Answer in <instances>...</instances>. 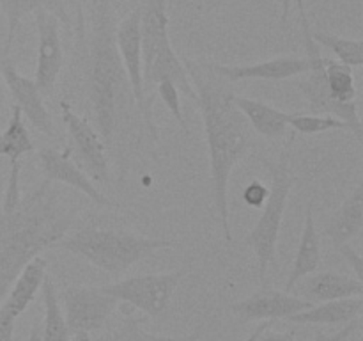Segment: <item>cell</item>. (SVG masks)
<instances>
[{
	"instance_id": "cell-14",
	"label": "cell",
	"mask_w": 363,
	"mask_h": 341,
	"mask_svg": "<svg viewBox=\"0 0 363 341\" xmlns=\"http://www.w3.org/2000/svg\"><path fill=\"white\" fill-rule=\"evenodd\" d=\"M69 155V149H66V151H60V149L55 148L39 149L38 160L39 167H41L43 174H45V180H48L50 183H60L69 188H74V190L84 194L87 199H91L94 205L103 206V208H116L117 202L106 197L99 190L98 185L89 178V174L71 160Z\"/></svg>"
},
{
	"instance_id": "cell-31",
	"label": "cell",
	"mask_w": 363,
	"mask_h": 341,
	"mask_svg": "<svg viewBox=\"0 0 363 341\" xmlns=\"http://www.w3.org/2000/svg\"><path fill=\"white\" fill-rule=\"evenodd\" d=\"M269 194V187H266L262 181L252 180L243 190V201L250 208H262Z\"/></svg>"
},
{
	"instance_id": "cell-38",
	"label": "cell",
	"mask_w": 363,
	"mask_h": 341,
	"mask_svg": "<svg viewBox=\"0 0 363 341\" xmlns=\"http://www.w3.org/2000/svg\"><path fill=\"white\" fill-rule=\"evenodd\" d=\"M7 110V89L6 84H4V78L0 75V116Z\"/></svg>"
},
{
	"instance_id": "cell-21",
	"label": "cell",
	"mask_w": 363,
	"mask_h": 341,
	"mask_svg": "<svg viewBox=\"0 0 363 341\" xmlns=\"http://www.w3.org/2000/svg\"><path fill=\"white\" fill-rule=\"evenodd\" d=\"M363 229V183H358L354 190L344 199L340 208L326 224V237L335 247L350 244Z\"/></svg>"
},
{
	"instance_id": "cell-25",
	"label": "cell",
	"mask_w": 363,
	"mask_h": 341,
	"mask_svg": "<svg viewBox=\"0 0 363 341\" xmlns=\"http://www.w3.org/2000/svg\"><path fill=\"white\" fill-rule=\"evenodd\" d=\"M43 302H45V318H43V341H69L71 334L67 330L66 318L60 309L59 295L53 286L52 277L46 274L41 284Z\"/></svg>"
},
{
	"instance_id": "cell-32",
	"label": "cell",
	"mask_w": 363,
	"mask_h": 341,
	"mask_svg": "<svg viewBox=\"0 0 363 341\" xmlns=\"http://www.w3.org/2000/svg\"><path fill=\"white\" fill-rule=\"evenodd\" d=\"M362 327V318L358 316V318L351 320L350 323H346V325L342 327V329L337 330L335 334H325V332H315L314 340L312 341H347L351 336H353L354 332H357L358 329Z\"/></svg>"
},
{
	"instance_id": "cell-10",
	"label": "cell",
	"mask_w": 363,
	"mask_h": 341,
	"mask_svg": "<svg viewBox=\"0 0 363 341\" xmlns=\"http://www.w3.org/2000/svg\"><path fill=\"white\" fill-rule=\"evenodd\" d=\"M60 298L66 308L64 318L69 334H91L92 330L103 329L117 308L116 298L101 291V288L67 286Z\"/></svg>"
},
{
	"instance_id": "cell-34",
	"label": "cell",
	"mask_w": 363,
	"mask_h": 341,
	"mask_svg": "<svg viewBox=\"0 0 363 341\" xmlns=\"http://www.w3.org/2000/svg\"><path fill=\"white\" fill-rule=\"evenodd\" d=\"M14 323H16V320L11 318V316L0 308V341H13Z\"/></svg>"
},
{
	"instance_id": "cell-33",
	"label": "cell",
	"mask_w": 363,
	"mask_h": 341,
	"mask_svg": "<svg viewBox=\"0 0 363 341\" xmlns=\"http://www.w3.org/2000/svg\"><path fill=\"white\" fill-rule=\"evenodd\" d=\"M337 251L342 254V258L346 259L347 263H350L351 269L354 270V276H357V279L363 281V256L360 251H357V249L353 247L351 244H342L337 247Z\"/></svg>"
},
{
	"instance_id": "cell-12",
	"label": "cell",
	"mask_w": 363,
	"mask_h": 341,
	"mask_svg": "<svg viewBox=\"0 0 363 341\" xmlns=\"http://www.w3.org/2000/svg\"><path fill=\"white\" fill-rule=\"evenodd\" d=\"M34 16L38 28V60L32 80L35 82L43 96H50L64 67L60 21L55 14L45 9L35 11Z\"/></svg>"
},
{
	"instance_id": "cell-37",
	"label": "cell",
	"mask_w": 363,
	"mask_h": 341,
	"mask_svg": "<svg viewBox=\"0 0 363 341\" xmlns=\"http://www.w3.org/2000/svg\"><path fill=\"white\" fill-rule=\"evenodd\" d=\"M272 325H273V322H272V320H262V323H259V325L255 327L254 330H252V332H250V336H248L247 340H245V341H254L255 337H257L259 334L262 332V330L269 329V327H272Z\"/></svg>"
},
{
	"instance_id": "cell-15",
	"label": "cell",
	"mask_w": 363,
	"mask_h": 341,
	"mask_svg": "<svg viewBox=\"0 0 363 341\" xmlns=\"http://www.w3.org/2000/svg\"><path fill=\"white\" fill-rule=\"evenodd\" d=\"M312 302L291 293V291H280L268 288L262 284L259 291H255L250 297L243 298L240 302H234L230 305V311L241 318L243 322H254V320H279L287 316L296 315L312 308Z\"/></svg>"
},
{
	"instance_id": "cell-17",
	"label": "cell",
	"mask_w": 363,
	"mask_h": 341,
	"mask_svg": "<svg viewBox=\"0 0 363 341\" xmlns=\"http://www.w3.org/2000/svg\"><path fill=\"white\" fill-rule=\"evenodd\" d=\"M300 286H294V295L312 302H328L339 301V298L362 297L363 295V281L357 277L344 276L337 272H314L300 279ZM291 290V291H293Z\"/></svg>"
},
{
	"instance_id": "cell-3",
	"label": "cell",
	"mask_w": 363,
	"mask_h": 341,
	"mask_svg": "<svg viewBox=\"0 0 363 341\" xmlns=\"http://www.w3.org/2000/svg\"><path fill=\"white\" fill-rule=\"evenodd\" d=\"M87 87L96 130L110 144L119 124L121 107L130 91L126 71L116 45V23L110 0H94L87 36Z\"/></svg>"
},
{
	"instance_id": "cell-18",
	"label": "cell",
	"mask_w": 363,
	"mask_h": 341,
	"mask_svg": "<svg viewBox=\"0 0 363 341\" xmlns=\"http://www.w3.org/2000/svg\"><path fill=\"white\" fill-rule=\"evenodd\" d=\"M48 261L46 258H43L41 254L35 256L32 261H28L23 266L18 277L14 279V283L11 284L9 291H7L6 298L2 301L0 308L11 316V318L16 320L18 316L23 315L27 311V308L30 305V302L34 301L38 291L41 290L43 279L48 272Z\"/></svg>"
},
{
	"instance_id": "cell-28",
	"label": "cell",
	"mask_w": 363,
	"mask_h": 341,
	"mask_svg": "<svg viewBox=\"0 0 363 341\" xmlns=\"http://www.w3.org/2000/svg\"><path fill=\"white\" fill-rule=\"evenodd\" d=\"M312 39L318 43L319 46L328 48L337 60L342 64H347L351 67H360L363 64V39H350L342 38V36L328 34V32L312 31Z\"/></svg>"
},
{
	"instance_id": "cell-1",
	"label": "cell",
	"mask_w": 363,
	"mask_h": 341,
	"mask_svg": "<svg viewBox=\"0 0 363 341\" xmlns=\"http://www.w3.org/2000/svg\"><path fill=\"white\" fill-rule=\"evenodd\" d=\"M191 85L195 103L204 124L206 146L209 153L213 201L218 213L225 242H233L229 219V180L234 167L252 151L254 137L250 124L234 103V92L225 80L213 73L208 63L183 59Z\"/></svg>"
},
{
	"instance_id": "cell-5",
	"label": "cell",
	"mask_w": 363,
	"mask_h": 341,
	"mask_svg": "<svg viewBox=\"0 0 363 341\" xmlns=\"http://www.w3.org/2000/svg\"><path fill=\"white\" fill-rule=\"evenodd\" d=\"M140 9L142 78L145 92L147 87L167 78L176 84L179 92L195 102V91L186 67L170 41L167 0H145Z\"/></svg>"
},
{
	"instance_id": "cell-40",
	"label": "cell",
	"mask_w": 363,
	"mask_h": 341,
	"mask_svg": "<svg viewBox=\"0 0 363 341\" xmlns=\"http://www.w3.org/2000/svg\"><path fill=\"white\" fill-rule=\"evenodd\" d=\"M69 341H94V340H92L89 332H77V334H71Z\"/></svg>"
},
{
	"instance_id": "cell-29",
	"label": "cell",
	"mask_w": 363,
	"mask_h": 341,
	"mask_svg": "<svg viewBox=\"0 0 363 341\" xmlns=\"http://www.w3.org/2000/svg\"><path fill=\"white\" fill-rule=\"evenodd\" d=\"M289 126L294 131L303 135H315V134H325L330 130H350L346 123H342L337 117L330 116V114H303V112H294L289 114L287 119Z\"/></svg>"
},
{
	"instance_id": "cell-4",
	"label": "cell",
	"mask_w": 363,
	"mask_h": 341,
	"mask_svg": "<svg viewBox=\"0 0 363 341\" xmlns=\"http://www.w3.org/2000/svg\"><path fill=\"white\" fill-rule=\"evenodd\" d=\"M176 245L174 240L149 238L137 233H128V231L82 227L60 238L55 247L85 259L101 272L119 276L131 269L135 263L155 254L156 251L172 249Z\"/></svg>"
},
{
	"instance_id": "cell-26",
	"label": "cell",
	"mask_w": 363,
	"mask_h": 341,
	"mask_svg": "<svg viewBox=\"0 0 363 341\" xmlns=\"http://www.w3.org/2000/svg\"><path fill=\"white\" fill-rule=\"evenodd\" d=\"M124 315L117 327H113L106 336L99 341H197L199 330L186 336H160V334L149 332L144 327V322L130 313V309H123Z\"/></svg>"
},
{
	"instance_id": "cell-2",
	"label": "cell",
	"mask_w": 363,
	"mask_h": 341,
	"mask_svg": "<svg viewBox=\"0 0 363 341\" xmlns=\"http://www.w3.org/2000/svg\"><path fill=\"white\" fill-rule=\"evenodd\" d=\"M77 208L43 180L13 206H0V304L28 261L64 238Z\"/></svg>"
},
{
	"instance_id": "cell-39",
	"label": "cell",
	"mask_w": 363,
	"mask_h": 341,
	"mask_svg": "<svg viewBox=\"0 0 363 341\" xmlns=\"http://www.w3.org/2000/svg\"><path fill=\"white\" fill-rule=\"evenodd\" d=\"M291 4H293V0H282V18H280V23L282 25H286L287 18H289Z\"/></svg>"
},
{
	"instance_id": "cell-7",
	"label": "cell",
	"mask_w": 363,
	"mask_h": 341,
	"mask_svg": "<svg viewBox=\"0 0 363 341\" xmlns=\"http://www.w3.org/2000/svg\"><path fill=\"white\" fill-rule=\"evenodd\" d=\"M298 13H300V25L301 34H303L305 50H307V60L308 70L305 73V78L296 82V87L307 99L308 107L314 114H330V116L337 117L342 123L347 124L351 134L354 135L358 144L363 142V124L360 119V112H358V102L350 103H339L330 96L328 84H326V73H325V57L321 53V46L312 39L311 25H308L307 11H305L303 0H296Z\"/></svg>"
},
{
	"instance_id": "cell-8",
	"label": "cell",
	"mask_w": 363,
	"mask_h": 341,
	"mask_svg": "<svg viewBox=\"0 0 363 341\" xmlns=\"http://www.w3.org/2000/svg\"><path fill=\"white\" fill-rule=\"evenodd\" d=\"M183 276L184 270L167 274H144V276L116 281L112 284H103L99 288L117 302L130 304L131 308L155 318L167 311Z\"/></svg>"
},
{
	"instance_id": "cell-27",
	"label": "cell",
	"mask_w": 363,
	"mask_h": 341,
	"mask_svg": "<svg viewBox=\"0 0 363 341\" xmlns=\"http://www.w3.org/2000/svg\"><path fill=\"white\" fill-rule=\"evenodd\" d=\"M325 73L330 96L339 103L357 102V85H354L353 67L325 57Z\"/></svg>"
},
{
	"instance_id": "cell-16",
	"label": "cell",
	"mask_w": 363,
	"mask_h": 341,
	"mask_svg": "<svg viewBox=\"0 0 363 341\" xmlns=\"http://www.w3.org/2000/svg\"><path fill=\"white\" fill-rule=\"evenodd\" d=\"M208 67L229 84L241 80H287L307 73L308 60L307 57L282 55L262 63L243 64V66L208 63Z\"/></svg>"
},
{
	"instance_id": "cell-11",
	"label": "cell",
	"mask_w": 363,
	"mask_h": 341,
	"mask_svg": "<svg viewBox=\"0 0 363 341\" xmlns=\"http://www.w3.org/2000/svg\"><path fill=\"white\" fill-rule=\"evenodd\" d=\"M60 116L62 123L69 134L77 155L84 162L85 169L89 170V178L94 183L108 185L110 181V166L108 156H106L105 142H103L99 131L85 119L84 116L74 112L67 102H60Z\"/></svg>"
},
{
	"instance_id": "cell-30",
	"label": "cell",
	"mask_w": 363,
	"mask_h": 341,
	"mask_svg": "<svg viewBox=\"0 0 363 341\" xmlns=\"http://www.w3.org/2000/svg\"><path fill=\"white\" fill-rule=\"evenodd\" d=\"M156 91H158V96L160 99L163 102V105L169 109V112L172 114L174 119L179 123L181 130L183 131H188V124H186V119H184L183 116V107H181V92L179 89L176 87V84H174L172 80H162L156 84Z\"/></svg>"
},
{
	"instance_id": "cell-23",
	"label": "cell",
	"mask_w": 363,
	"mask_h": 341,
	"mask_svg": "<svg viewBox=\"0 0 363 341\" xmlns=\"http://www.w3.org/2000/svg\"><path fill=\"white\" fill-rule=\"evenodd\" d=\"M69 2H73V0H0V9L6 16L7 23L6 41H4V48L0 53L9 55L11 46H13L14 38H16L18 27H20V23L27 14L45 9L55 14L57 18H60L66 13V7Z\"/></svg>"
},
{
	"instance_id": "cell-22",
	"label": "cell",
	"mask_w": 363,
	"mask_h": 341,
	"mask_svg": "<svg viewBox=\"0 0 363 341\" xmlns=\"http://www.w3.org/2000/svg\"><path fill=\"white\" fill-rule=\"evenodd\" d=\"M234 103L241 110L247 123L262 137L280 139L287 131L289 112H284V110L277 109L269 103L255 98H247V96L234 94Z\"/></svg>"
},
{
	"instance_id": "cell-6",
	"label": "cell",
	"mask_w": 363,
	"mask_h": 341,
	"mask_svg": "<svg viewBox=\"0 0 363 341\" xmlns=\"http://www.w3.org/2000/svg\"><path fill=\"white\" fill-rule=\"evenodd\" d=\"M262 166H266L269 173V194L262 205V213L255 226L248 231L243 238V244L255 252L259 266V279L266 284L269 266L273 265L277 256V244H279L280 227H282L284 213H286L289 194L294 187V174L289 167V153H284L277 162L268 158H261Z\"/></svg>"
},
{
	"instance_id": "cell-20",
	"label": "cell",
	"mask_w": 363,
	"mask_h": 341,
	"mask_svg": "<svg viewBox=\"0 0 363 341\" xmlns=\"http://www.w3.org/2000/svg\"><path fill=\"white\" fill-rule=\"evenodd\" d=\"M363 298H339V301L321 302L319 305L305 309L296 315L287 316V322L296 325H346L362 315Z\"/></svg>"
},
{
	"instance_id": "cell-36",
	"label": "cell",
	"mask_w": 363,
	"mask_h": 341,
	"mask_svg": "<svg viewBox=\"0 0 363 341\" xmlns=\"http://www.w3.org/2000/svg\"><path fill=\"white\" fill-rule=\"evenodd\" d=\"M27 341H43V327L39 320H35V322L32 323Z\"/></svg>"
},
{
	"instance_id": "cell-19",
	"label": "cell",
	"mask_w": 363,
	"mask_h": 341,
	"mask_svg": "<svg viewBox=\"0 0 363 341\" xmlns=\"http://www.w3.org/2000/svg\"><path fill=\"white\" fill-rule=\"evenodd\" d=\"M319 265H321V238H319L318 227H315L314 205L311 201L307 210H305L303 231H301L293 269H291L289 277H287L286 291L293 290L305 276L314 274L319 269Z\"/></svg>"
},
{
	"instance_id": "cell-13",
	"label": "cell",
	"mask_w": 363,
	"mask_h": 341,
	"mask_svg": "<svg viewBox=\"0 0 363 341\" xmlns=\"http://www.w3.org/2000/svg\"><path fill=\"white\" fill-rule=\"evenodd\" d=\"M0 75H2L7 92L13 98V105L21 110L28 123L46 137H55V124L35 82L21 75L14 67L9 55H2V53H0Z\"/></svg>"
},
{
	"instance_id": "cell-24",
	"label": "cell",
	"mask_w": 363,
	"mask_h": 341,
	"mask_svg": "<svg viewBox=\"0 0 363 341\" xmlns=\"http://www.w3.org/2000/svg\"><path fill=\"white\" fill-rule=\"evenodd\" d=\"M35 149L23 114L18 107H11V117L6 130L0 134V156H6L9 162H20L21 156L28 155Z\"/></svg>"
},
{
	"instance_id": "cell-35",
	"label": "cell",
	"mask_w": 363,
	"mask_h": 341,
	"mask_svg": "<svg viewBox=\"0 0 363 341\" xmlns=\"http://www.w3.org/2000/svg\"><path fill=\"white\" fill-rule=\"evenodd\" d=\"M296 330H286V332H269V329L262 330L254 341H294Z\"/></svg>"
},
{
	"instance_id": "cell-9",
	"label": "cell",
	"mask_w": 363,
	"mask_h": 341,
	"mask_svg": "<svg viewBox=\"0 0 363 341\" xmlns=\"http://www.w3.org/2000/svg\"><path fill=\"white\" fill-rule=\"evenodd\" d=\"M140 6L135 7L126 18L116 25V45L119 50L121 60H123L124 71H126L128 82H130L131 98L140 112L142 121L147 128L149 135L158 141V126L152 117V103L147 98L142 78V34H140Z\"/></svg>"
}]
</instances>
